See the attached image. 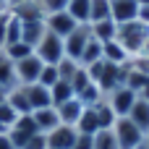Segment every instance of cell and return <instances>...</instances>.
<instances>
[{
  "label": "cell",
  "mask_w": 149,
  "mask_h": 149,
  "mask_svg": "<svg viewBox=\"0 0 149 149\" xmlns=\"http://www.w3.org/2000/svg\"><path fill=\"white\" fill-rule=\"evenodd\" d=\"M128 55H139L144 52V47L149 45V24L134 18V21H126V24H118V37H115Z\"/></svg>",
  "instance_id": "obj_1"
},
{
  "label": "cell",
  "mask_w": 149,
  "mask_h": 149,
  "mask_svg": "<svg viewBox=\"0 0 149 149\" xmlns=\"http://www.w3.org/2000/svg\"><path fill=\"white\" fill-rule=\"evenodd\" d=\"M34 55L47 63V65H58L63 58H65V47H63V39L55 37L52 31H45V37L34 45Z\"/></svg>",
  "instance_id": "obj_2"
},
{
  "label": "cell",
  "mask_w": 149,
  "mask_h": 149,
  "mask_svg": "<svg viewBox=\"0 0 149 149\" xmlns=\"http://www.w3.org/2000/svg\"><path fill=\"white\" fill-rule=\"evenodd\" d=\"M113 134H115L120 149H136L144 141V131H141L131 118H118L115 126H113Z\"/></svg>",
  "instance_id": "obj_3"
},
{
  "label": "cell",
  "mask_w": 149,
  "mask_h": 149,
  "mask_svg": "<svg viewBox=\"0 0 149 149\" xmlns=\"http://www.w3.org/2000/svg\"><path fill=\"white\" fill-rule=\"evenodd\" d=\"M92 39V31H89V24H79L65 39H63V47H65V58H71V60H76L79 63V58H81V52H84V47H86V42Z\"/></svg>",
  "instance_id": "obj_4"
},
{
  "label": "cell",
  "mask_w": 149,
  "mask_h": 149,
  "mask_svg": "<svg viewBox=\"0 0 149 149\" xmlns=\"http://www.w3.org/2000/svg\"><path fill=\"white\" fill-rule=\"evenodd\" d=\"M107 102H110V107H113V113L118 115V118H126L128 113H131V107H134V102L139 100V94L134 92V89H128L126 84L123 86H118V89H113L107 97H105Z\"/></svg>",
  "instance_id": "obj_5"
},
{
  "label": "cell",
  "mask_w": 149,
  "mask_h": 149,
  "mask_svg": "<svg viewBox=\"0 0 149 149\" xmlns=\"http://www.w3.org/2000/svg\"><path fill=\"white\" fill-rule=\"evenodd\" d=\"M34 134H39V131H37V123H34L31 113H29V115H18L16 123L8 128V136H10V141L16 144V149H21Z\"/></svg>",
  "instance_id": "obj_6"
},
{
  "label": "cell",
  "mask_w": 149,
  "mask_h": 149,
  "mask_svg": "<svg viewBox=\"0 0 149 149\" xmlns=\"http://www.w3.org/2000/svg\"><path fill=\"white\" fill-rule=\"evenodd\" d=\"M42 60L37 58V55H29V58H24V60H16L13 63V71H16V81L21 84V86H26V84H34L37 79H39V71H42Z\"/></svg>",
  "instance_id": "obj_7"
},
{
  "label": "cell",
  "mask_w": 149,
  "mask_h": 149,
  "mask_svg": "<svg viewBox=\"0 0 149 149\" xmlns=\"http://www.w3.org/2000/svg\"><path fill=\"white\" fill-rule=\"evenodd\" d=\"M45 26H47V31H52L55 37L65 39V37L79 26V24L71 18L68 10H58V13H47V16H45Z\"/></svg>",
  "instance_id": "obj_8"
},
{
  "label": "cell",
  "mask_w": 149,
  "mask_h": 149,
  "mask_svg": "<svg viewBox=\"0 0 149 149\" xmlns=\"http://www.w3.org/2000/svg\"><path fill=\"white\" fill-rule=\"evenodd\" d=\"M76 136H79V131L73 126H63L60 123L55 131L47 134V149H73Z\"/></svg>",
  "instance_id": "obj_9"
},
{
  "label": "cell",
  "mask_w": 149,
  "mask_h": 149,
  "mask_svg": "<svg viewBox=\"0 0 149 149\" xmlns=\"http://www.w3.org/2000/svg\"><path fill=\"white\" fill-rule=\"evenodd\" d=\"M110 16L115 24H126L139 18V3L136 0H110Z\"/></svg>",
  "instance_id": "obj_10"
},
{
  "label": "cell",
  "mask_w": 149,
  "mask_h": 149,
  "mask_svg": "<svg viewBox=\"0 0 149 149\" xmlns=\"http://www.w3.org/2000/svg\"><path fill=\"white\" fill-rule=\"evenodd\" d=\"M24 92H26V100H29V107H31V110L52 107L50 89H47V86H42L39 81H34V84H26V86H24Z\"/></svg>",
  "instance_id": "obj_11"
},
{
  "label": "cell",
  "mask_w": 149,
  "mask_h": 149,
  "mask_svg": "<svg viewBox=\"0 0 149 149\" xmlns=\"http://www.w3.org/2000/svg\"><path fill=\"white\" fill-rule=\"evenodd\" d=\"M31 118H34V123H37V131H39V134H45V136L60 126V115H58V110H55V107L31 110Z\"/></svg>",
  "instance_id": "obj_12"
},
{
  "label": "cell",
  "mask_w": 149,
  "mask_h": 149,
  "mask_svg": "<svg viewBox=\"0 0 149 149\" xmlns=\"http://www.w3.org/2000/svg\"><path fill=\"white\" fill-rule=\"evenodd\" d=\"M55 110H58V115H60V123H63V126H73V128H76V123H79V118H81V113H84V105H81V100H79V97H73V100H68V102L58 105Z\"/></svg>",
  "instance_id": "obj_13"
},
{
  "label": "cell",
  "mask_w": 149,
  "mask_h": 149,
  "mask_svg": "<svg viewBox=\"0 0 149 149\" xmlns=\"http://www.w3.org/2000/svg\"><path fill=\"white\" fill-rule=\"evenodd\" d=\"M102 60L115 63V65H123V63H128V60H131V55L126 52V47H123L118 39H110V42H105V45H102Z\"/></svg>",
  "instance_id": "obj_14"
},
{
  "label": "cell",
  "mask_w": 149,
  "mask_h": 149,
  "mask_svg": "<svg viewBox=\"0 0 149 149\" xmlns=\"http://www.w3.org/2000/svg\"><path fill=\"white\" fill-rule=\"evenodd\" d=\"M45 31H47L45 18H39V21H21V39L26 45H31V47L45 37Z\"/></svg>",
  "instance_id": "obj_15"
},
{
  "label": "cell",
  "mask_w": 149,
  "mask_h": 149,
  "mask_svg": "<svg viewBox=\"0 0 149 149\" xmlns=\"http://www.w3.org/2000/svg\"><path fill=\"white\" fill-rule=\"evenodd\" d=\"M5 102H8L18 115H29V113H31L29 100H26V92H24V86H21V84H16L13 89H8V92H5Z\"/></svg>",
  "instance_id": "obj_16"
},
{
  "label": "cell",
  "mask_w": 149,
  "mask_h": 149,
  "mask_svg": "<svg viewBox=\"0 0 149 149\" xmlns=\"http://www.w3.org/2000/svg\"><path fill=\"white\" fill-rule=\"evenodd\" d=\"M89 31H92V37H94V39H100V42L105 45V42H110V39H115V37H118V24H115L113 18H105V21L89 24Z\"/></svg>",
  "instance_id": "obj_17"
},
{
  "label": "cell",
  "mask_w": 149,
  "mask_h": 149,
  "mask_svg": "<svg viewBox=\"0 0 149 149\" xmlns=\"http://www.w3.org/2000/svg\"><path fill=\"white\" fill-rule=\"evenodd\" d=\"M126 118H131V120L144 131V136L149 134V102H147V100H141V97H139V100L134 102V107H131V113H128Z\"/></svg>",
  "instance_id": "obj_18"
},
{
  "label": "cell",
  "mask_w": 149,
  "mask_h": 149,
  "mask_svg": "<svg viewBox=\"0 0 149 149\" xmlns=\"http://www.w3.org/2000/svg\"><path fill=\"white\" fill-rule=\"evenodd\" d=\"M10 13H13L18 21H39V18H45V13H42V8L37 5V0L21 3V5H16V8H10Z\"/></svg>",
  "instance_id": "obj_19"
},
{
  "label": "cell",
  "mask_w": 149,
  "mask_h": 149,
  "mask_svg": "<svg viewBox=\"0 0 149 149\" xmlns=\"http://www.w3.org/2000/svg\"><path fill=\"white\" fill-rule=\"evenodd\" d=\"M65 10L71 13V18L76 24H89V13H92V0H68Z\"/></svg>",
  "instance_id": "obj_20"
},
{
  "label": "cell",
  "mask_w": 149,
  "mask_h": 149,
  "mask_svg": "<svg viewBox=\"0 0 149 149\" xmlns=\"http://www.w3.org/2000/svg\"><path fill=\"white\" fill-rule=\"evenodd\" d=\"M50 97H52V107H58V105H63V102L73 100V97H76V92H73L71 81H55V84L50 86Z\"/></svg>",
  "instance_id": "obj_21"
},
{
  "label": "cell",
  "mask_w": 149,
  "mask_h": 149,
  "mask_svg": "<svg viewBox=\"0 0 149 149\" xmlns=\"http://www.w3.org/2000/svg\"><path fill=\"white\" fill-rule=\"evenodd\" d=\"M92 107H94V115H97L100 131H102V128H113V126H115L118 115L113 113V107H110V102H107V100H102V102H97V105H92Z\"/></svg>",
  "instance_id": "obj_22"
},
{
  "label": "cell",
  "mask_w": 149,
  "mask_h": 149,
  "mask_svg": "<svg viewBox=\"0 0 149 149\" xmlns=\"http://www.w3.org/2000/svg\"><path fill=\"white\" fill-rule=\"evenodd\" d=\"M97 60H102V42L100 39H89L86 42V47H84V52H81V58H79V65H92V63H97Z\"/></svg>",
  "instance_id": "obj_23"
},
{
  "label": "cell",
  "mask_w": 149,
  "mask_h": 149,
  "mask_svg": "<svg viewBox=\"0 0 149 149\" xmlns=\"http://www.w3.org/2000/svg\"><path fill=\"white\" fill-rule=\"evenodd\" d=\"M76 131H79V134H89V136H94V134L100 131L94 107H84V113H81V118H79V123H76Z\"/></svg>",
  "instance_id": "obj_24"
},
{
  "label": "cell",
  "mask_w": 149,
  "mask_h": 149,
  "mask_svg": "<svg viewBox=\"0 0 149 149\" xmlns=\"http://www.w3.org/2000/svg\"><path fill=\"white\" fill-rule=\"evenodd\" d=\"M3 52H5V58H8L10 63H16V60H24V58L34 55V47H31V45H26V42L21 39V42H13V45L3 47Z\"/></svg>",
  "instance_id": "obj_25"
},
{
  "label": "cell",
  "mask_w": 149,
  "mask_h": 149,
  "mask_svg": "<svg viewBox=\"0 0 149 149\" xmlns=\"http://www.w3.org/2000/svg\"><path fill=\"white\" fill-rule=\"evenodd\" d=\"M76 97L81 100V105H84V107H92V105H97V102H102V100H105L102 89H100V86H97L94 81H92L89 86H84V89H81V92H79Z\"/></svg>",
  "instance_id": "obj_26"
},
{
  "label": "cell",
  "mask_w": 149,
  "mask_h": 149,
  "mask_svg": "<svg viewBox=\"0 0 149 149\" xmlns=\"http://www.w3.org/2000/svg\"><path fill=\"white\" fill-rule=\"evenodd\" d=\"M18 81H16V71H13V63L8 60V58H3L0 60V89L3 92H8V89H13Z\"/></svg>",
  "instance_id": "obj_27"
},
{
  "label": "cell",
  "mask_w": 149,
  "mask_h": 149,
  "mask_svg": "<svg viewBox=\"0 0 149 149\" xmlns=\"http://www.w3.org/2000/svg\"><path fill=\"white\" fill-rule=\"evenodd\" d=\"M92 149H120L118 147V139L113 134V128H102L94 134V147Z\"/></svg>",
  "instance_id": "obj_28"
},
{
  "label": "cell",
  "mask_w": 149,
  "mask_h": 149,
  "mask_svg": "<svg viewBox=\"0 0 149 149\" xmlns=\"http://www.w3.org/2000/svg\"><path fill=\"white\" fill-rule=\"evenodd\" d=\"M113 18L110 16V0H92V13H89V24Z\"/></svg>",
  "instance_id": "obj_29"
},
{
  "label": "cell",
  "mask_w": 149,
  "mask_h": 149,
  "mask_svg": "<svg viewBox=\"0 0 149 149\" xmlns=\"http://www.w3.org/2000/svg\"><path fill=\"white\" fill-rule=\"evenodd\" d=\"M13 42H21V21L8 10V26H5V47L13 45Z\"/></svg>",
  "instance_id": "obj_30"
},
{
  "label": "cell",
  "mask_w": 149,
  "mask_h": 149,
  "mask_svg": "<svg viewBox=\"0 0 149 149\" xmlns=\"http://www.w3.org/2000/svg\"><path fill=\"white\" fill-rule=\"evenodd\" d=\"M147 84H149V76H147V73H139V71H134V68L128 65V76H126V86H128V89H134V92L139 94V92H141V89H144Z\"/></svg>",
  "instance_id": "obj_31"
},
{
  "label": "cell",
  "mask_w": 149,
  "mask_h": 149,
  "mask_svg": "<svg viewBox=\"0 0 149 149\" xmlns=\"http://www.w3.org/2000/svg\"><path fill=\"white\" fill-rule=\"evenodd\" d=\"M37 81H39L42 86H47V89H50L55 81H60L58 65H47V63H45V65H42V71H39V79H37Z\"/></svg>",
  "instance_id": "obj_32"
},
{
  "label": "cell",
  "mask_w": 149,
  "mask_h": 149,
  "mask_svg": "<svg viewBox=\"0 0 149 149\" xmlns=\"http://www.w3.org/2000/svg\"><path fill=\"white\" fill-rule=\"evenodd\" d=\"M76 71H79V63H76V60H71V58H63V60L58 63L60 81H71V79L76 76Z\"/></svg>",
  "instance_id": "obj_33"
},
{
  "label": "cell",
  "mask_w": 149,
  "mask_h": 149,
  "mask_svg": "<svg viewBox=\"0 0 149 149\" xmlns=\"http://www.w3.org/2000/svg\"><path fill=\"white\" fill-rule=\"evenodd\" d=\"M89 84H92V76H89V71H86L84 65H79V71H76V76L71 79V86H73V92L79 94V92H81L84 86H89Z\"/></svg>",
  "instance_id": "obj_34"
},
{
  "label": "cell",
  "mask_w": 149,
  "mask_h": 149,
  "mask_svg": "<svg viewBox=\"0 0 149 149\" xmlns=\"http://www.w3.org/2000/svg\"><path fill=\"white\" fill-rule=\"evenodd\" d=\"M16 118H18V113H16V110H13L8 102H3V105H0V126L8 131V128L16 123Z\"/></svg>",
  "instance_id": "obj_35"
},
{
  "label": "cell",
  "mask_w": 149,
  "mask_h": 149,
  "mask_svg": "<svg viewBox=\"0 0 149 149\" xmlns=\"http://www.w3.org/2000/svg\"><path fill=\"white\" fill-rule=\"evenodd\" d=\"M37 5L42 8V13H58V10H65L68 0H37Z\"/></svg>",
  "instance_id": "obj_36"
},
{
  "label": "cell",
  "mask_w": 149,
  "mask_h": 149,
  "mask_svg": "<svg viewBox=\"0 0 149 149\" xmlns=\"http://www.w3.org/2000/svg\"><path fill=\"white\" fill-rule=\"evenodd\" d=\"M21 149H47V136L45 134H34Z\"/></svg>",
  "instance_id": "obj_37"
},
{
  "label": "cell",
  "mask_w": 149,
  "mask_h": 149,
  "mask_svg": "<svg viewBox=\"0 0 149 149\" xmlns=\"http://www.w3.org/2000/svg\"><path fill=\"white\" fill-rule=\"evenodd\" d=\"M92 147H94V136H89V134H79L76 136L73 149H92Z\"/></svg>",
  "instance_id": "obj_38"
},
{
  "label": "cell",
  "mask_w": 149,
  "mask_h": 149,
  "mask_svg": "<svg viewBox=\"0 0 149 149\" xmlns=\"http://www.w3.org/2000/svg\"><path fill=\"white\" fill-rule=\"evenodd\" d=\"M0 149H16V144L10 141L8 134H0Z\"/></svg>",
  "instance_id": "obj_39"
},
{
  "label": "cell",
  "mask_w": 149,
  "mask_h": 149,
  "mask_svg": "<svg viewBox=\"0 0 149 149\" xmlns=\"http://www.w3.org/2000/svg\"><path fill=\"white\" fill-rule=\"evenodd\" d=\"M139 21L149 24V5H139Z\"/></svg>",
  "instance_id": "obj_40"
},
{
  "label": "cell",
  "mask_w": 149,
  "mask_h": 149,
  "mask_svg": "<svg viewBox=\"0 0 149 149\" xmlns=\"http://www.w3.org/2000/svg\"><path fill=\"white\" fill-rule=\"evenodd\" d=\"M5 3H8V10H10V8H16V5H21V3H29V0H5Z\"/></svg>",
  "instance_id": "obj_41"
},
{
  "label": "cell",
  "mask_w": 149,
  "mask_h": 149,
  "mask_svg": "<svg viewBox=\"0 0 149 149\" xmlns=\"http://www.w3.org/2000/svg\"><path fill=\"white\" fill-rule=\"evenodd\" d=\"M139 97H141V100H147V102H149V84L144 86V89H141V92H139Z\"/></svg>",
  "instance_id": "obj_42"
},
{
  "label": "cell",
  "mask_w": 149,
  "mask_h": 149,
  "mask_svg": "<svg viewBox=\"0 0 149 149\" xmlns=\"http://www.w3.org/2000/svg\"><path fill=\"white\" fill-rule=\"evenodd\" d=\"M0 13H8V3L5 0H0Z\"/></svg>",
  "instance_id": "obj_43"
},
{
  "label": "cell",
  "mask_w": 149,
  "mask_h": 149,
  "mask_svg": "<svg viewBox=\"0 0 149 149\" xmlns=\"http://www.w3.org/2000/svg\"><path fill=\"white\" fill-rule=\"evenodd\" d=\"M3 102H5V92L0 89V105H3Z\"/></svg>",
  "instance_id": "obj_44"
},
{
  "label": "cell",
  "mask_w": 149,
  "mask_h": 149,
  "mask_svg": "<svg viewBox=\"0 0 149 149\" xmlns=\"http://www.w3.org/2000/svg\"><path fill=\"white\" fill-rule=\"evenodd\" d=\"M136 3H139V5H149V0H136Z\"/></svg>",
  "instance_id": "obj_45"
},
{
  "label": "cell",
  "mask_w": 149,
  "mask_h": 149,
  "mask_svg": "<svg viewBox=\"0 0 149 149\" xmlns=\"http://www.w3.org/2000/svg\"><path fill=\"white\" fill-rule=\"evenodd\" d=\"M144 144H147V147H149V134H147V136H144Z\"/></svg>",
  "instance_id": "obj_46"
}]
</instances>
